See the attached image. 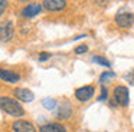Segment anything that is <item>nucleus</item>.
I'll return each mask as SVG.
<instances>
[{
    "mask_svg": "<svg viewBox=\"0 0 134 132\" xmlns=\"http://www.w3.org/2000/svg\"><path fill=\"white\" fill-rule=\"evenodd\" d=\"M0 108L3 109L6 113L12 115V116H23L25 115V109L18 100L12 99V98H7V96H2L0 98Z\"/></svg>",
    "mask_w": 134,
    "mask_h": 132,
    "instance_id": "1",
    "label": "nucleus"
},
{
    "mask_svg": "<svg viewBox=\"0 0 134 132\" xmlns=\"http://www.w3.org/2000/svg\"><path fill=\"white\" fill-rule=\"evenodd\" d=\"M15 34V26L10 20H4L0 23V40L2 42H10Z\"/></svg>",
    "mask_w": 134,
    "mask_h": 132,
    "instance_id": "2",
    "label": "nucleus"
},
{
    "mask_svg": "<svg viewBox=\"0 0 134 132\" xmlns=\"http://www.w3.org/2000/svg\"><path fill=\"white\" fill-rule=\"evenodd\" d=\"M128 89L127 86H117L115 89H114V102L117 103V105L120 106H127L128 105Z\"/></svg>",
    "mask_w": 134,
    "mask_h": 132,
    "instance_id": "3",
    "label": "nucleus"
},
{
    "mask_svg": "<svg viewBox=\"0 0 134 132\" xmlns=\"http://www.w3.org/2000/svg\"><path fill=\"white\" fill-rule=\"evenodd\" d=\"M115 23L118 27L121 29H128L133 26L134 23V14L130 13V11H122V13H118L115 16Z\"/></svg>",
    "mask_w": 134,
    "mask_h": 132,
    "instance_id": "4",
    "label": "nucleus"
},
{
    "mask_svg": "<svg viewBox=\"0 0 134 132\" xmlns=\"http://www.w3.org/2000/svg\"><path fill=\"white\" fill-rule=\"evenodd\" d=\"M94 93H95L94 86H82V88H78L75 91L76 99L81 100V102H87V100H90L91 98L94 96Z\"/></svg>",
    "mask_w": 134,
    "mask_h": 132,
    "instance_id": "5",
    "label": "nucleus"
},
{
    "mask_svg": "<svg viewBox=\"0 0 134 132\" xmlns=\"http://www.w3.org/2000/svg\"><path fill=\"white\" fill-rule=\"evenodd\" d=\"M42 11V3H30V4L25 6L22 10V16L26 19H32V17L38 16Z\"/></svg>",
    "mask_w": 134,
    "mask_h": 132,
    "instance_id": "6",
    "label": "nucleus"
},
{
    "mask_svg": "<svg viewBox=\"0 0 134 132\" xmlns=\"http://www.w3.org/2000/svg\"><path fill=\"white\" fill-rule=\"evenodd\" d=\"M12 128L15 132H36V128L33 126V123L27 122V121H22V119L15 121Z\"/></svg>",
    "mask_w": 134,
    "mask_h": 132,
    "instance_id": "7",
    "label": "nucleus"
},
{
    "mask_svg": "<svg viewBox=\"0 0 134 132\" xmlns=\"http://www.w3.org/2000/svg\"><path fill=\"white\" fill-rule=\"evenodd\" d=\"M66 6V2L65 0H43L42 2V7H45L49 11H58L65 9Z\"/></svg>",
    "mask_w": 134,
    "mask_h": 132,
    "instance_id": "8",
    "label": "nucleus"
},
{
    "mask_svg": "<svg viewBox=\"0 0 134 132\" xmlns=\"http://www.w3.org/2000/svg\"><path fill=\"white\" fill-rule=\"evenodd\" d=\"M0 79L3 82L9 83H18L20 80V75L16 73L13 70H7V69H0Z\"/></svg>",
    "mask_w": 134,
    "mask_h": 132,
    "instance_id": "9",
    "label": "nucleus"
},
{
    "mask_svg": "<svg viewBox=\"0 0 134 132\" xmlns=\"http://www.w3.org/2000/svg\"><path fill=\"white\" fill-rule=\"evenodd\" d=\"M13 93H15V96L19 100H23V102H32L35 99L33 92H30L29 89H25V88H16Z\"/></svg>",
    "mask_w": 134,
    "mask_h": 132,
    "instance_id": "10",
    "label": "nucleus"
},
{
    "mask_svg": "<svg viewBox=\"0 0 134 132\" xmlns=\"http://www.w3.org/2000/svg\"><path fill=\"white\" fill-rule=\"evenodd\" d=\"M39 132H66L64 125L58 122H51V123H46V125H42Z\"/></svg>",
    "mask_w": 134,
    "mask_h": 132,
    "instance_id": "11",
    "label": "nucleus"
},
{
    "mask_svg": "<svg viewBox=\"0 0 134 132\" xmlns=\"http://www.w3.org/2000/svg\"><path fill=\"white\" fill-rule=\"evenodd\" d=\"M72 115V108H71V105L68 102H64L59 105L58 108V116L62 118V119H68V118Z\"/></svg>",
    "mask_w": 134,
    "mask_h": 132,
    "instance_id": "12",
    "label": "nucleus"
},
{
    "mask_svg": "<svg viewBox=\"0 0 134 132\" xmlns=\"http://www.w3.org/2000/svg\"><path fill=\"white\" fill-rule=\"evenodd\" d=\"M42 106L48 111H53L56 108V100L53 98H45V99H42Z\"/></svg>",
    "mask_w": 134,
    "mask_h": 132,
    "instance_id": "13",
    "label": "nucleus"
},
{
    "mask_svg": "<svg viewBox=\"0 0 134 132\" xmlns=\"http://www.w3.org/2000/svg\"><path fill=\"white\" fill-rule=\"evenodd\" d=\"M92 60H94L95 63H98V65L107 66V68H110V66H111L110 60H108L107 57H104V56H94V57H92Z\"/></svg>",
    "mask_w": 134,
    "mask_h": 132,
    "instance_id": "14",
    "label": "nucleus"
},
{
    "mask_svg": "<svg viewBox=\"0 0 134 132\" xmlns=\"http://www.w3.org/2000/svg\"><path fill=\"white\" fill-rule=\"evenodd\" d=\"M113 77H115V73H114V72H104V73L99 76V82H105V80H110V79H113Z\"/></svg>",
    "mask_w": 134,
    "mask_h": 132,
    "instance_id": "15",
    "label": "nucleus"
},
{
    "mask_svg": "<svg viewBox=\"0 0 134 132\" xmlns=\"http://www.w3.org/2000/svg\"><path fill=\"white\" fill-rule=\"evenodd\" d=\"M87 50H88V46L87 45H79V46H76V47H75V53L76 55H82V53H85Z\"/></svg>",
    "mask_w": 134,
    "mask_h": 132,
    "instance_id": "16",
    "label": "nucleus"
},
{
    "mask_svg": "<svg viewBox=\"0 0 134 132\" xmlns=\"http://www.w3.org/2000/svg\"><path fill=\"white\" fill-rule=\"evenodd\" d=\"M101 91H102V93H101V96L98 98V100H105V99H107V95H108V92H107V89H105V86H101Z\"/></svg>",
    "mask_w": 134,
    "mask_h": 132,
    "instance_id": "17",
    "label": "nucleus"
},
{
    "mask_svg": "<svg viewBox=\"0 0 134 132\" xmlns=\"http://www.w3.org/2000/svg\"><path fill=\"white\" fill-rule=\"evenodd\" d=\"M125 80H127L130 85H134V72H130V73L125 76Z\"/></svg>",
    "mask_w": 134,
    "mask_h": 132,
    "instance_id": "18",
    "label": "nucleus"
},
{
    "mask_svg": "<svg viewBox=\"0 0 134 132\" xmlns=\"http://www.w3.org/2000/svg\"><path fill=\"white\" fill-rule=\"evenodd\" d=\"M6 7H7V2H4V0H0V16L4 13Z\"/></svg>",
    "mask_w": 134,
    "mask_h": 132,
    "instance_id": "19",
    "label": "nucleus"
},
{
    "mask_svg": "<svg viewBox=\"0 0 134 132\" xmlns=\"http://www.w3.org/2000/svg\"><path fill=\"white\" fill-rule=\"evenodd\" d=\"M49 57H51V53H45L43 52V53L39 55V60H41V62H45V60H48Z\"/></svg>",
    "mask_w": 134,
    "mask_h": 132,
    "instance_id": "20",
    "label": "nucleus"
}]
</instances>
